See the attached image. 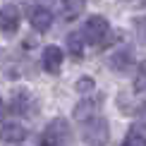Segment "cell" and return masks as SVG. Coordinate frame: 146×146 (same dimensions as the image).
<instances>
[{
	"label": "cell",
	"instance_id": "cell-10",
	"mask_svg": "<svg viewBox=\"0 0 146 146\" xmlns=\"http://www.w3.org/2000/svg\"><path fill=\"white\" fill-rule=\"evenodd\" d=\"M122 146H146V125H134Z\"/></svg>",
	"mask_w": 146,
	"mask_h": 146
},
{
	"label": "cell",
	"instance_id": "cell-1",
	"mask_svg": "<svg viewBox=\"0 0 146 146\" xmlns=\"http://www.w3.org/2000/svg\"><path fill=\"white\" fill-rule=\"evenodd\" d=\"M72 132L65 117H55L53 122H48L43 137H41V146H70Z\"/></svg>",
	"mask_w": 146,
	"mask_h": 146
},
{
	"label": "cell",
	"instance_id": "cell-3",
	"mask_svg": "<svg viewBox=\"0 0 146 146\" xmlns=\"http://www.w3.org/2000/svg\"><path fill=\"white\" fill-rule=\"evenodd\" d=\"M108 122L103 117H91L84 127V141L86 146H106L108 144Z\"/></svg>",
	"mask_w": 146,
	"mask_h": 146
},
{
	"label": "cell",
	"instance_id": "cell-6",
	"mask_svg": "<svg viewBox=\"0 0 146 146\" xmlns=\"http://www.w3.org/2000/svg\"><path fill=\"white\" fill-rule=\"evenodd\" d=\"M60 67H62V50L58 46H48L43 50V70L50 74H58Z\"/></svg>",
	"mask_w": 146,
	"mask_h": 146
},
{
	"label": "cell",
	"instance_id": "cell-2",
	"mask_svg": "<svg viewBox=\"0 0 146 146\" xmlns=\"http://www.w3.org/2000/svg\"><path fill=\"white\" fill-rule=\"evenodd\" d=\"M84 38L91 41L94 46H101L103 41L108 38V34H110V24H108L106 17H101V15H91L86 24H84Z\"/></svg>",
	"mask_w": 146,
	"mask_h": 146
},
{
	"label": "cell",
	"instance_id": "cell-17",
	"mask_svg": "<svg viewBox=\"0 0 146 146\" xmlns=\"http://www.w3.org/2000/svg\"><path fill=\"white\" fill-rule=\"evenodd\" d=\"M5 113V106H3V98H0V115Z\"/></svg>",
	"mask_w": 146,
	"mask_h": 146
},
{
	"label": "cell",
	"instance_id": "cell-8",
	"mask_svg": "<svg viewBox=\"0 0 146 146\" xmlns=\"http://www.w3.org/2000/svg\"><path fill=\"white\" fill-rule=\"evenodd\" d=\"M132 60H134V55H132V50H129V48H120L117 53H113V55H110L108 65H110L115 72H125V70H129Z\"/></svg>",
	"mask_w": 146,
	"mask_h": 146
},
{
	"label": "cell",
	"instance_id": "cell-13",
	"mask_svg": "<svg viewBox=\"0 0 146 146\" xmlns=\"http://www.w3.org/2000/svg\"><path fill=\"white\" fill-rule=\"evenodd\" d=\"M84 10V0H62V15L65 19H74Z\"/></svg>",
	"mask_w": 146,
	"mask_h": 146
},
{
	"label": "cell",
	"instance_id": "cell-7",
	"mask_svg": "<svg viewBox=\"0 0 146 146\" xmlns=\"http://www.w3.org/2000/svg\"><path fill=\"white\" fill-rule=\"evenodd\" d=\"M29 106H31V96H29V91L17 89L15 94H12L10 110L15 113V115H27V113H29Z\"/></svg>",
	"mask_w": 146,
	"mask_h": 146
},
{
	"label": "cell",
	"instance_id": "cell-11",
	"mask_svg": "<svg viewBox=\"0 0 146 146\" xmlns=\"http://www.w3.org/2000/svg\"><path fill=\"white\" fill-rule=\"evenodd\" d=\"M96 108H98V101H82L79 106L74 108V117L77 120H91V115L96 113Z\"/></svg>",
	"mask_w": 146,
	"mask_h": 146
},
{
	"label": "cell",
	"instance_id": "cell-16",
	"mask_svg": "<svg viewBox=\"0 0 146 146\" xmlns=\"http://www.w3.org/2000/svg\"><path fill=\"white\" fill-rule=\"evenodd\" d=\"M134 29H137L139 41L146 43V17H137V19H134Z\"/></svg>",
	"mask_w": 146,
	"mask_h": 146
},
{
	"label": "cell",
	"instance_id": "cell-4",
	"mask_svg": "<svg viewBox=\"0 0 146 146\" xmlns=\"http://www.w3.org/2000/svg\"><path fill=\"white\" fill-rule=\"evenodd\" d=\"M29 22H31V27L36 31H48L53 24V12L41 7V5H31L29 7Z\"/></svg>",
	"mask_w": 146,
	"mask_h": 146
},
{
	"label": "cell",
	"instance_id": "cell-12",
	"mask_svg": "<svg viewBox=\"0 0 146 146\" xmlns=\"http://www.w3.org/2000/svg\"><path fill=\"white\" fill-rule=\"evenodd\" d=\"M67 48H70V53L74 58H82V53H84V34L82 31H72L67 36Z\"/></svg>",
	"mask_w": 146,
	"mask_h": 146
},
{
	"label": "cell",
	"instance_id": "cell-5",
	"mask_svg": "<svg viewBox=\"0 0 146 146\" xmlns=\"http://www.w3.org/2000/svg\"><path fill=\"white\" fill-rule=\"evenodd\" d=\"M17 27H19V10H17L15 5L0 7V29L12 34V31H17Z\"/></svg>",
	"mask_w": 146,
	"mask_h": 146
},
{
	"label": "cell",
	"instance_id": "cell-15",
	"mask_svg": "<svg viewBox=\"0 0 146 146\" xmlns=\"http://www.w3.org/2000/svg\"><path fill=\"white\" fill-rule=\"evenodd\" d=\"M94 86H96V82H94V79H91V77H82V79H79V82H77V94H91V91H94Z\"/></svg>",
	"mask_w": 146,
	"mask_h": 146
},
{
	"label": "cell",
	"instance_id": "cell-9",
	"mask_svg": "<svg viewBox=\"0 0 146 146\" xmlns=\"http://www.w3.org/2000/svg\"><path fill=\"white\" fill-rule=\"evenodd\" d=\"M0 137H3V141H7V144H19V141H24V137H27V129H24L22 125L10 122V125L3 127Z\"/></svg>",
	"mask_w": 146,
	"mask_h": 146
},
{
	"label": "cell",
	"instance_id": "cell-14",
	"mask_svg": "<svg viewBox=\"0 0 146 146\" xmlns=\"http://www.w3.org/2000/svg\"><path fill=\"white\" fill-rule=\"evenodd\" d=\"M144 89H146V62H139L134 74V91H144Z\"/></svg>",
	"mask_w": 146,
	"mask_h": 146
}]
</instances>
